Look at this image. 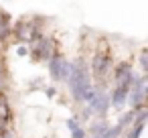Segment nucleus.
Listing matches in <instances>:
<instances>
[{
	"instance_id": "f257e3e1",
	"label": "nucleus",
	"mask_w": 148,
	"mask_h": 138,
	"mask_svg": "<svg viewBox=\"0 0 148 138\" xmlns=\"http://www.w3.org/2000/svg\"><path fill=\"white\" fill-rule=\"evenodd\" d=\"M67 87L71 93V100L75 104H89L95 89H93V79L91 71L85 59H75L71 61V75L67 79Z\"/></svg>"
},
{
	"instance_id": "f03ea898",
	"label": "nucleus",
	"mask_w": 148,
	"mask_h": 138,
	"mask_svg": "<svg viewBox=\"0 0 148 138\" xmlns=\"http://www.w3.org/2000/svg\"><path fill=\"white\" fill-rule=\"evenodd\" d=\"M89 71H91V77H93V83H95V85L106 87V85H108L110 75L114 73V63H112V57H110L108 53H103V51H97V53L91 57Z\"/></svg>"
},
{
	"instance_id": "7ed1b4c3",
	"label": "nucleus",
	"mask_w": 148,
	"mask_h": 138,
	"mask_svg": "<svg viewBox=\"0 0 148 138\" xmlns=\"http://www.w3.org/2000/svg\"><path fill=\"white\" fill-rule=\"evenodd\" d=\"M57 51H55V43H53V39H49V37H39L35 43H31V47H29V57L33 59V61H37V63H49L51 59H53V55H55Z\"/></svg>"
},
{
	"instance_id": "20e7f679",
	"label": "nucleus",
	"mask_w": 148,
	"mask_h": 138,
	"mask_svg": "<svg viewBox=\"0 0 148 138\" xmlns=\"http://www.w3.org/2000/svg\"><path fill=\"white\" fill-rule=\"evenodd\" d=\"M47 69H49V77L55 83H59V81H65L67 83V79L71 75V61L65 59L61 53H55L53 59L47 63Z\"/></svg>"
},
{
	"instance_id": "39448f33",
	"label": "nucleus",
	"mask_w": 148,
	"mask_h": 138,
	"mask_svg": "<svg viewBox=\"0 0 148 138\" xmlns=\"http://www.w3.org/2000/svg\"><path fill=\"white\" fill-rule=\"evenodd\" d=\"M93 89H95V93H93L91 102H89V104H85V106H89V108L93 110L95 118H106V116H108V112H110V108H112L110 91H108L106 87H101V85H95V83H93Z\"/></svg>"
},
{
	"instance_id": "423d86ee",
	"label": "nucleus",
	"mask_w": 148,
	"mask_h": 138,
	"mask_svg": "<svg viewBox=\"0 0 148 138\" xmlns=\"http://www.w3.org/2000/svg\"><path fill=\"white\" fill-rule=\"evenodd\" d=\"M136 71H134V65L128 63V61H122L114 67V85H126L132 89V81L136 79Z\"/></svg>"
},
{
	"instance_id": "0eeeda50",
	"label": "nucleus",
	"mask_w": 148,
	"mask_h": 138,
	"mask_svg": "<svg viewBox=\"0 0 148 138\" xmlns=\"http://www.w3.org/2000/svg\"><path fill=\"white\" fill-rule=\"evenodd\" d=\"M128 95H130V87L126 85H114V89L110 91V102H112V108L116 112H124V108L128 106Z\"/></svg>"
},
{
	"instance_id": "6e6552de",
	"label": "nucleus",
	"mask_w": 148,
	"mask_h": 138,
	"mask_svg": "<svg viewBox=\"0 0 148 138\" xmlns=\"http://www.w3.org/2000/svg\"><path fill=\"white\" fill-rule=\"evenodd\" d=\"M85 130H87V138H97L110 130V122H108V118H93Z\"/></svg>"
},
{
	"instance_id": "1a4fd4ad",
	"label": "nucleus",
	"mask_w": 148,
	"mask_h": 138,
	"mask_svg": "<svg viewBox=\"0 0 148 138\" xmlns=\"http://www.w3.org/2000/svg\"><path fill=\"white\" fill-rule=\"evenodd\" d=\"M144 100H146V95H144V87H134V89H130V95H128V106H130V110H142L144 108Z\"/></svg>"
},
{
	"instance_id": "9d476101",
	"label": "nucleus",
	"mask_w": 148,
	"mask_h": 138,
	"mask_svg": "<svg viewBox=\"0 0 148 138\" xmlns=\"http://www.w3.org/2000/svg\"><path fill=\"white\" fill-rule=\"evenodd\" d=\"M65 126H67V130H69L71 138H87V130H85V128H83V124L77 120V116L69 118V120L65 122Z\"/></svg>"
},
{
	"instance_id": "9b49d317",
	"label": "nucleus",
	"mask_w": 148,
	"mask_h": 138,
	"mask_svg": "<svg viewBox=\"0 0 148 138\" xmlns=\"http://www.w3.org/2000/svg\"><path fill=\"white\" fill-rule=\"evenodd\" d=\"M134 118H136V110H126V112H122L120 116H118V128H122L124 132L134 124Z\"/></svg>"
},
{
	"instance_id": "f8f14e48",
	"label": "nucleus",
	"mask_w": 148,
	"mask_h": 138,
	"mask_svg": "<svg viewBox=\"0 0 148 138\" xmlns=\"http://www.w3.org/2000/svg\"><path fill=\"white\" fill-rule=\"evenodd\" d=\"M138 67H140L142 75L148 77V49H146V47L138 51Z\"/></svg>"
},
{
	"instance_id": "ddd939ff",
	"label": "nucleus",
	"mask_w": 148,
	"mask_h": 138,
	"mask_svg": "<svg viewBox=\"0 0 148 138\" xmlns=\"http://www.w3.org/2000/svg\"><path fill=\"white\" fill-rule=\"evenodd\" d=\"M144 128L146 126H140V124H132L126 132H124V138H142L144 134Z\"/></svg>"
},
{
	"instance_id": "4468645a",
	"label": "nucleus",
	"mask_w": 148,
	"mask_h": 138,
	"mask_svg": "<svg viewBox=\"0 0 148 138\" xmlns=\"http://www.w3.org/2000/svg\"><path fill=\"white\" fill-rule=\"evenodd\" d=\"M29 87H31V91H35V89H45V85H43V77H33V81H29Z\"/></svg>"
},
{
	"instance_id": "2eb2a0df",
	"label": "nucleus",
	"mask_w": 148,
	"mask_h": 138,
	"mask_svg": "<svg viewBox=\"0 0 148 138\" xmlns=\"http://www.w3.org/2000/svg\"><path fill=\"white\" fill-rule=\"evenodd\" d=\"M6 79H8V75H6V69H4V63L0 61V91H2V87L6 85Z\"/></svg>"
},
{
	"instance_id": "dca6fc26",
	"label": "nucleus",
	"mask_w": 148,
	"mask_h": 138,
	"mask_svg": "<svg viewBox=\"0 0 148 138\" xmlns=\"http://www.w3.org/2000/svg\"><path fill=\"white\" fill-rule=\"evenodd\" d=\"M43 91H45L47 97H55V95H57V87H55V85H45Z\"/></svg>"
},
{
	"instance_id": "f3484780",
	"label": "nucleus",
	"mask_w": 148,
	"mask_h": 138,
	"mask_svg": "<svg viewBox=\"0 0 148 138\" xmlns=\"http://www.w3.org/2000/svg\"><path fill=\"white\" fill-rule=\"evenodd\" d=\"M16 55H18V57H27V55H29V47H27V45H21V47L16 49Z\"/></svg>"
},
{
	"instance_id": "a211bd4d",
	"label": "nucleus",
	"mask_w": 148,
	"mask_h": 138,
	"mask_svg": "<svg viewBox=\"0 0 148 138\" xmlns=\"http://www.w3.org/2000/svg\"><path fill=\"white\" fill-rule=\"evenodd\" d=\"M0 138H16V132H14V130H6Z\"/></svg>"
},
{
	"instance_id": "6ab92c4d",
	"label": "nucleus",
	"mask_w": 148,
	"mask_h": 138,
	"mask_svg": "<svg viewBox=\"0 0 148 138\" xmlns=\"http://www.w3.org/2000/svg\"><path fill=\"white\" fill-rule=\"evenodd\" d=\"M142 138H148V126L144 128V134H142Z\"/></svg>"
},
{
	"instance_id": "aec40b11",
	"label": "nucleus",
	"mask_w": 148,
	"mask_h": 138,
	"mask_svg": "<svg viewBox=\"0 0 148 138\" xmlns=\"http://www.w3.org/2000/svg\"><path fill=\"white\" fill-rule=\"evenodd\" d=\"M45 138H47V136H45Z\"/></svg>"
}]
</instances>
